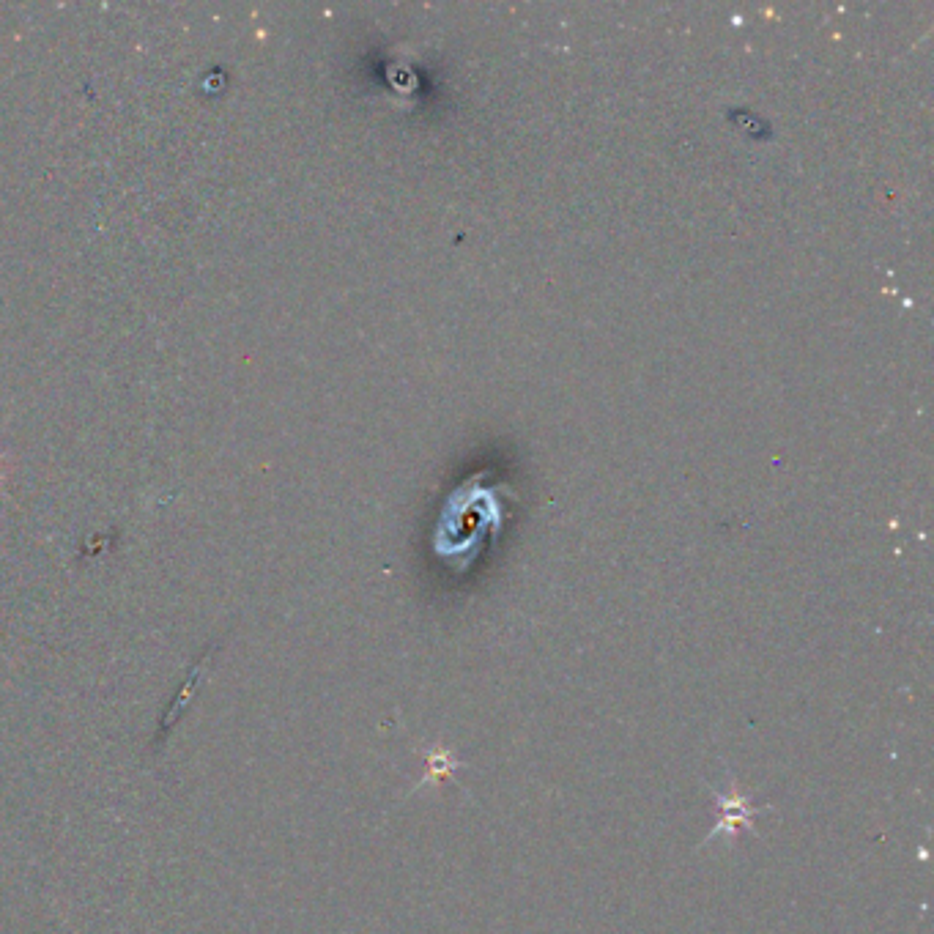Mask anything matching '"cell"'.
Returning <instances> with one entry per match:
<instances>
[{
  "instance_id": "6da1fadb",
  "label": "cell",
  "mask_w": 934,
  "mask_h": 934,
  "mask_svg": "<svg viewBox=\"0 0 934 934\" xmlns=\"http://www.w3.org/2000/svg\"><path fill=\"white\" fill-rule=\"evenodd\" d=\"M713 795H715V800H718V806L724 809V814H721V822L715 825L713 833L707 836V841L713 839L715 833H724V830H732V833H735L737 825H751V817L762 811V809H756V806H751V803H746V798H740V792H737L735 784H732L729 798L718 795V792H713Z\"/></svg>"
}]
</instances>
